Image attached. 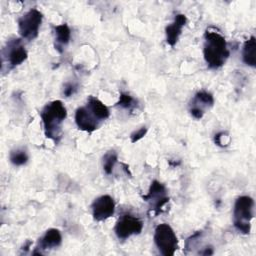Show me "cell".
<instances>
[{"mask_svg":"<svg viewBox=\"0 0 256 256\" xmlns=\"http://www.w3.org/2000/svg\"><path fill=\"white\" fill-rule=\"evenodd\" d=\"M203 55L208 67L211 69H217L224 65L229 57V50L225 38L219 32L210 29L206 30Z\"/></svg>","mask_w":256,"mask_h":256,"instance_id":"obj_2","label":"cell"},{"mask_svg":"<svg viewBox=\"0 0 256 256\" xmlns=\"http://www.w3.org/2000/svg\"><path fill=\"white\" fill-rule=\"evenodd\" d=\"M117 106H120L124 109H128V110H132L135 106H136V100L129 94L122 92L119 96V100L116 103Z\"/></svg>","mask_w":256,"mask_h":256,"instance_id":"obj_19","label":"cell"},{"mask_svg":"<svg viewBox=\"0 0 256 256\" xmlns=\"http://www.w3.org/2000/svg\"><path fill=\"white\" fill-rule=\"evenodd\" d=\"M142 229L143 222L138 217L131 214H124L117 221L114 231L119 239L125 240L132 235L140 234Z\"/></svg>","mask_w":256,"mask_h":256,"instance_id":"obj_8","label":"cell"},{"mask_svg":"<svg viewBox=\"0 0 256 256\" xmlns=\"http://www.w3.org/2000/svg\"><path fill=\"white\" fill-rule=\"evenodd\" d=\"M26 58L27 51L22 44L21 38L10 39L2 49V68L7 65V69L11 70L23 63Z\"/></svg>","mask_w":256,"mask_h":256,"instance_id":"obj_6","label":"cell"},{"mask_svg":"<svg viewBox=\"0 0 256 256\" xmlns=\"http://www.w3.org/2000/svg\"><path fill=\"white\" fill-rule=\"evenodd\" d=\"M117 162V153L115 150H110L103 156V170L107 175H110Z\"/></svg>","mask_w":256,"mask_h":256,"instance_id":"obj_17","label":"cell"},{"mask_svg":"<svg viewBox=\"0 0 256 256\" xmlns=\"http://www.w3.org/2000/svg\"><path fill=\"white\" fill-rule=\"evenodd\" d=\"M76 89H77V86L75 84H73V83H66L64 85L63 93H64V95L66 97H69V96H71V95H73L75 93Z\"/></svg>","mask_w":256,"mask_h":256,"instance_id":"obj_21","label":"cell"},{"mask_svg":"<svg viewBox=\"0 0 256 256\" xmlns=\"http://www.w3.org/2000/svg\"><path fill=\"white\" fill-rule=\"evenodd\" d=\"M86 105L101 122L106 120L110 115L108 107L94 96L88 97Z\"/></svg>","mask_w":256,"mask_h":256,"instance_id":"obj_16","label":"cell"},{"mask_svg":"<svg viewBox=\"0 0 256 256\" xmlns=\"http://www.w3.org/2000/svg\"><path fill=\"white\" fill-rule=\"evenodd\" d=\"M214 104V98L207 91H198L191 99L189 104V112L195 119H201L205 111Z\"/></svg>","mask_w":256,"mask_h":256,"instance_id":"obj_10","label":"cell"},{"mask_svg":"<svg viewBox=\"0 0 256 256\" xmlns=\"http://www.w3.org/2000/svg\"><path fill=\"white\" fill-rule=\"evenodd\" d=\"M75 123L80 130L91 133L98 129L101 121L94 115L87 105H85L77 108L75 112Z\"/></svg>","mask_w":256,"mask_h":256,"instance_id":"obj_11","label":"cell"},{"mask_svg":"<svg viewBox=\"0 0 256 256\" xmlns=\"http://www.w3.org/2000/svg\"><path fill=\"white\" fill-rule=\"evenodd\" d=\"M61 242H62V236L60 231L58 229L51 228V229H48L44 233V235L39 239L38 246L36 247V249H39L41 251L53 249L60 246Z\"/></svg>","mask_w":256,"mask_h":256,"instance_id":"obj_13","label":"cell"},{"mask_svg":"<svg viewBox=\"0 0 256 256\" xmlns=\"http://www.w3.org/2000/svg\"><path fill=\"white\" fill-rule=\"evenodd\" d=\"M254 201L250 196L243 195L236 199L233 209V225L242 234H249L253 218Z\"/></svg>","mask_w":256,"mask_h":256,"instance_id":"obj_3","label":"cell"},{"mask_svg":"<svg viewBox=\"0 0 256 256\" xmlns=\"http://www.w3.org/2000/svg\"><path fill=\"white\" fill-rule=\"evenodd\" d=\"M43 15L36 9H30L18 19V32L21 39L28 41L34 40L39 33V29L42 23Z\"/></svg>","mask_w":256,"mask_h":256,"instance_id":"obj_5","label":"cell"},{"mask_svg":"<svg viewBox=\"0 0 256 256\" xmlns=\"http://www.w3.org/2000/svg\"><path fill=\"white\" fill-rule=\"evenodd\" d=\"M147 133V128L144 126V127H141L140 129L134 131L133 133H131L130 135V138H131V142L132 143H135L137 141H139L141 138H143L145 136V134Z\"/></svg>","mask_w":256,"mask_h":256,"instance_id":"obj_20","label":"cell"},{"mask_svg":"<svg viewBox=\"0 0 256 256\" xmlns=\"http://www.w3.org/2000/svg\"><path fill=\"white\" fill-rule=\"evenodd\" d=\"M154 243L159 252L164 256H172L178 249V239L167 223H162L156 226L154 232Z\"/></svg>","mask_w":256,"mask_h":256,"instance_id":"obj_4","label":"cell"},{"mask_svg":"<svg viewBox=\"0 0 256 256\" xmlns=\"http://www.w3.org/2000/svg\"><path fill=\"white\" fill-rule=\"evenodd\" d=\"M9 159L13 165L22 166L27 163L28 155H27V152L23 149H15L10 152Z\"/></svg>","mask_w":256,"mask_h":256,"instance_id":"obj_18","label":"cell"},{"mask_svg":"<svg viewBox=\"0 0 256 256\" xmlns=\"http://www.w3.org/2000/svg\"><path fill=\"white\" fill-rule=\"evenodd\" d=\"M71 37V31L69 26L66 23L57 25L55 27V49L62 53L64 50V47L69 43Z\"/></svg>","mask_w":256,"mask_h":256,"instance_id":"obj_14","label":"cell"},{"mask_svg":"<svg viewBox=\"0 0 256 256\" xmlns=\"http://www.w3.org/2000/svg\"><path fill=\"white\" fill-rule=\"evenodd\" d=\"M186 21H187V19L184 14H177L175 16L173 23L169 24L165 28L166 41L170 46H174L177 43L179 36L181 35L182 28L186 24Z\"/></svg>","mask_w":256,"mask_h":256,"instance_id":"obj_12","label":"cell"},{"mask_svg":"<svg viewBox=\"0 0 256 256\" xmlns=\"http://www.w3.org/2000/svg\"><path fill=\"white\" fill-rule=\"evenodd\" d=\"M67 116V111L60 100L47 103L40 112L45 136L58 143L62 134V124Z\"/></svg>","mask_w":256,"mask_h":256,"instance_id":"obj_1","label":"cell"},{"mask_svg":"<svg viewBox=\"0 0 256 256\" xmlns=\"http://www.w3.org/2000/svg\"><path fill=\"white\" fill-rule=\"evenodd\" d=\"M242 60L248 66H256V39L254 36L245 41L242 49Z\"/></svg>","mask_w":256,"mask_h":256,"instance_id":"obj_15","label":"cell"},{"mask_svg":"<svg viewBox=\"0 0 256 256\" xmlns=\"http://www.w3.org/2000/svg\"><path fill=\"white\" fill-rule=\"evenodd\" d=\"M143 200L148 202L150 210H152L155 215H158L164 205L169 201L166 187L161 182L153 180L149 187L148 193L143 196Z\"/></svg>","mask_w":256,"mask_h":256,"instance_id":"obj_7","label":"cell"},{"mask_svg":"<svg viewBox=\"0 0 256 256\" xmlns=\"http://www.w3.org/2000/svg\"><path fill=\"white\" fill-rule=\"evenodd\" d=\"M91 208L93 218L96 221H103L114 215L115 202L110 195H101L93 201Z\"/></svg>","mask_w":256,"mask_h":256,"instance_id":"obj_9","label":"cell"}]
</instances>
